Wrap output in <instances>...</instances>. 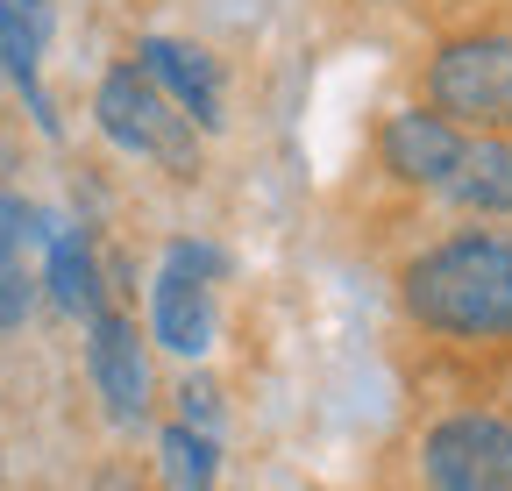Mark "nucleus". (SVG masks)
I'll use <instances>...</instances> for the list:
<instances>
[{
  "label": "nucleus",
  "instance_id": "nucleus-15",
  "mask_svg": "<svg viewBox=\"0 0 512 491\" xmlns=\"http://www.w3.org/2000/svg\"><path fill=\"white\" fill-rule=\"evenodd\" d=\"M214 399H221L214 385H192V378H185V385H178V406H185V427H207V435H214Z\"/></svg>",
  "mask_w": 512,
  "mask_h": 491
},
{
  "label": "nucleus",
  "instance_id": "nucleus-11",
  "mask_svg": "<svg viewBox=\"0 0 512 491\" xmlns=\"http://www.w3.org/2000/svg\"><path fill=\"white\" fill-rule=\"evenodd\" d=\"M157 342L178 349V356H207L214 349V285L207 278L164 264V278H157Z\"/></svg>",
  "mask_w": 512,
  "mask_h": 491
},
{
  "label": "nucleus",
  "instance_id": "nucleus-14",
  "mask_svg": "<svg viewBox=\"0 0 512 491\" xmlns=\"http://www.w3.org/2000/svg\"><path fill=\"white\" fill-rule=\"evenodd\" d=\"M171 271H192V278H221V250H207V242H171V257H164Z\"/></svg>",
  "mask_w": 512,
  "mask_h": 491
},
{
  "label": "nucleus",
  "instance_id": "nucleus-6",
  "mask_svg": "<svg viewBox=\"0 0 512 491\" xmlns=\"http://www.w3.org/2000/svg\"><path fill=\"white\" fill-rule=\"evenodd\" d=\"M456 150H463V129L441 121V114H420V107L392 114L384 136H377V157H384V171H392L399 186H441Z\"/></svg>",
  "mask_w": 512,
  "mask_h": 491
},
{
  "label": "nucleus",
  "instance_id": "nucleus-2",
  "mask_svg": "<svg viewBox=\"0 0 512 491\" xmlns=\"http://www.w3.org/2000/svg\"><path fill=\"white\" fill-rule=\"evenodd\" d=\"M93 114H100V129H107L114 150L150 157V164H164L171 178H192V171H200V129H192V114H185L171 93H157V86L143 79V65L107 72L100 93H93Z\"/></svg>",
  "mask_w": 512,
  "mask_h": 491
},
{
  "label": "nucleus",
  "instance_id": "nucleus-10",
  "mask_svg": "<svg viewBox=\"0 0 512 491\" xmlns=\"http://www.w3.org/2000/svg\"><path fill=\"white\" fill-rule=\"evenodd\" d=\"M441 193L470 214H512V143L505 136H463Z\"/></svg>",
  "mask_w": 512,
  "mask_h": 491
},
{
  "label": "nucleus",
  "instance_id": "nucleus-9",
  "mask_svg": "<svg viewBox=\"0 0 512 491\" xmlns=\"http://www.w3.org/2000/svg\"><path fill=\"white\" fill-rule=\"evenodd\" d=\"M36 250H43L36 214L15 193H0V328H22L29 306H36V278H43Z\"/></svg>",
  "mask_w": 512,
  "mask_h": 491
},
{
  "label": "nucleus",
  "instance_id": "nucleus-12",
  "mask_svg": "<svg viewBox=\"0 0 512 491\" xmlns=\"http://www.w3.org/2000/svg\"><path fill=\"white\" fill-rule=\"evenodd\" d=\"M50 299L64 306V314H79V321L100 314V271H93V250H86L79 228L50 235Z\"/></svg>",
  "mask_w": 512,
  "mask_h": 491
},
{
  "label": "nucleus",
  "instance_id": "nucleus-5",
  "mask_svg": "<svg viewBox=\"0 0 512 491\" xmlns=\"http://www.w3.org/2000/svg\"><path fill=\"white\" fill-rule=\"evenodd\" d=\"M86 363H93V385H100V399H107V413L114 420H143V406H150V363H143V342H136V321H121V314H93V349H86Z\"/></svg>",
  "mask_w": 512,
  "mask_h": 491
},
{
  "label": "nucleus",
  "instance_id": "nucleus-4",
  "mask_svg": "<svg viewBox=\"0 0 512 491\" xmlns=\"http://www.w3.org/2000/svg\"><path fill=\"white\" fill-rule=\"evenodd\" d=\"M427 484L434 491H512V420L505 413H448L427 449Z\"/></svg>",
  "mask_w": 512,
  "mask_h": 491
},
{
  "label": "nucleus",
  "instance_id": "nucleus-1",
  "mask_svg": "<svg viewBox=\"0 0 512 491\" xmlns=\"http://www.w3.org/2000/svg\"><path fill=\"white\" fill-rule=\"evenodd\" d=\"M406 306L434 335H512V242L505 235H456L406 264Z\"/></svg>",
  "mask_w": 512,
  "mask_h": 491
},
{
  "label": "nucleus",
  "instance_id": "nucleus-13",
  "mask_svg": "<svg viewBox=\"0 0 512 491\" xmlns=\"http://www.w3.org/2000/svg\"><path fill=\"white\" fill-rule=\"evenodd\" d=\"M157 463H164V484H171V491H214V470H221L214 435H207V427H185V420L164 427Z\"/></svg>",
  "mask_w": 512,
  "mask_h": 491
},
{
  "label": "nucleus",
  "instance_id": "nucleus-3",
  "mask_svg": "<svg viewBox=\"0 0 512 491\" xmlns=\"http://www.w3.org/2000/svg\"><path fill=\"white\" fill-rule=\"evenodd\" d=\"M427 93L441 121H470V129H512V29L456 36L434 50Z\"/></svg>",
  "mask_w": 512,
  "mask_h": 491
},
{
  "label": "nucleus",
  "instance_id": "nucleus-8",
  "mask_svg": "<svg viewBox=\"0 0 512 491\" xmlns=\"http://www.w3.org/2000/svg\"><path fill=\"white\" fill-rule=\"evenodd\" d=\"M50 29H57V0H0V72L29 93V107H36L43 129H57V114H50L43 86H36V65H43Z\"/></svg>",
  "mask_w": 512,
  "mask_h": 491
},
{
  "label": "nucleus",
  "instance_id": "nucleus-16",
  "mask_svg": "<svg viewBox=\"0 0 512 491\" xmlns=\"http://www.w3.org/2000/svg\"><path fill=\"white\" fill-rule=\"evenodd\" d=\"M86 491H143L136 477H100V484H86Z\"/></svg>",
  "mask_w": 512,
  "mask_h": 491
},
{
  "label": "nucleus",
  "instance_id": "nucleus-7",
  "mask_svg": "<svg viewBox=\"0 0 512 491\" xmlns=\"http://www.w3.org/2000/svg\"><path fill=\"white\" fill-rule=\"evenodd\" d=\"M136 57H143V79L192 114V129H221V72H214L207 50L171 43V36H143Z\"/></svg>",
  "mask_w": 512,
  "mask_h": 491
}]
</instances>
